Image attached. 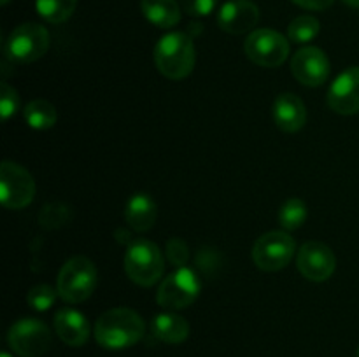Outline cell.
Returning a JSON list of instances; mask_svg holds the SVG:
<instances>
[{"mask_svg":"<svg viewBox=\"0 0 359 357\" xmlns=\"http://www.w3.org/2000/svg\"><path fill=\"white\" fill-rule=\"evenodd\" d=\"M167 259L170 265L182 268L189 259V248L188 244L181 238H170L167 241Z\"/></svg>","mask_w":359,"mask_h":357,"instance_id":"cell-27","label":"cell"},{"mask_svg":"<svg viewBox=\"0 0 359 357\" xmlns=\"http://www.w3.org/2000/svg\"><path fill=\"white\" fill-rule=\"evenodd\" d=\"M9 346L20 357H41L51 346V331L37 318H20L9 329Z\"/></svg>","mask_w":359,"mask_h":357,"instance_id":"cell-10","label":"cell"},{"mask_svg":"<svg viewBox=\"0 0 359 357\" xmlns=\"http://www.w3.org/2000/svg\"><path fill=\"white\" fill-rule=\"evenodd\" d=\"M344 2H346L347 6L354 7V9H359V0H344Z\"/></svg>","mask_w":359,"mask_h":357,"instance_id":"cell-30","label":"cell"},{"mask_svg":"<svg viewBox=\"0 0 359 357\" xmlns=\"http://www.w3.org/2000/svg\"><path fill=\"white\" fill-rule=\"evenodd\" d=\"M97 284L98 273L93 262L84 255H76L70 258L60 270L56 290L65 303L77 304L86 301L93 294Z\"/></svg>","mask_w":359,"mask_h":357,"instance_id":"cell-3","label":"cell"},{"mask_svg":"<svg viewBox=\"0 0 359 357\" xmlns=\"http://www.w3.org/2000/svg\"><path fill=\"white\" fill-rule=\"evenodd\" d=\"M156 203L146 192H137L128 200L125 209V219L135 231H147L156 223Z\"/></svg>","mask_w":359,"mask_h":357,"instance_id":"cell-17","label":"cell"},{"mask_svg":"<svg viewBox=\"0 0 359 357\" xmlns=\"http://www.w3.org/2000/svg\"><path fill=\"white\" fill-rule=\"evenodd\" d=\"M39 16L44 18L48 23H63L74 14L77 6V0H37Z\"/></svg>","mask_w":359,"mask_h":357,"instance_id":"cell-21","label":"cell"},{"mask_svg":"<svg viewBox=\"0 0 359 357\" xmlns=\"http://www.w3.org/2000/svg\"><path fill=\"white\" fill-rule=\"evenodd\" d=\"M144 321L135 310L126 307L111 308L98 317L95 324V340L107 350H123L133 346L144 336Z\"/></svg>","mask_w":359,"mask_h":357,"instance_id":"cell-1","label":"cell"},{"mask_svg":"<svg viewBox=\"0 0 359 357\" xmlns=\"http://www.w3.org/2000/svg\"><path fill=\"white\" fill-rule=\"evenodd\" d=\"M291 74L300 84L309 88H318L325 84L330 77V59L325 51L309 46L294 52L291 59Z\"/></svg>","mask_w":359,"mask_h":357,"instance_id":"cell-12","label":"cell"},{"mask_svg":"<svg viewBox=\"0 0 359 357\" xmlns=\"http://www.w3.org/2000/svg\"><path fill=\"white\" fill-rule=\"evenodd\" d=\"M49 31L42 24L23 23L11 31L4 51L9 59L16 63H32L48 52Z\"/></svg>","mask_w":359,"mask_h":357,"instance_id":"cell-5","label":"cell"},{"mask_svg":"<svg viewBox=\"0 0 359 357\" xmlns=\"http://www.w3.org/2000/svg\"><path fill=\"white\" fill-rule=\"evenodd\" d=\"M297 266L302 275L312 282H325L337 268V258L323 241H307L297 255Z\"/></svg>","mask_w":359,"mask_h":357,"instance_id":"cell-11","label":"cell"},{"mask_svg":"<svg viewBox=\"0 0 359 357\" xmlns=\"http://www.w3.org/2000/svg\"><path fill=\"white\" fill-rule=\"evenodd\" d=\"M200 279L193 270L177 268L161 282L158 289V304L167 310H182L196 301L200 294Z\"/></svg>","mask_w":359,"mask_h":357,"instance_id":"cell-9","label":"cell"},{"mask_svg":"<svg viewBox=\"0 0 359 357\" xmlns=\"http://www.w3.org/2000/svg\"><path fill=\"white\" fill-rule=\"evenodd\" d=\"M55 329L58 338L65 345L81 346L90 338V324L88 318L79 310L63 307L55 315Z\"/></svg>","mask_w":359,"mask_h":357,"instance_id":"cell-16","label":"cell"},{"mask_svg":"<svg viewBox=\"0 0 359 357\" xmlns=\"http://www.w3.org/2000/svg\"><path fill=\"white\" fill-rule=\"evenodd\" d=\"M56 294H58V290L53 289L51 286H48V284H39V286L32 287L28 290L27 301L34 310L44 312L48 308H51V304L55 303Z\"/></svg>","mask_w":359,"mask_h":357,"instance_id":"cell-25","label":"cell"},{"mask_svg":"<svg viewBox=\"0 0 359 357\" xmlns=\"http://www.w3.org/2000/svg\"><path fill=\"white\" fill-rule=\"evenodd\" d=\"M6 4H9V0H2V6H6Z\"/></svg>","mask_w":359,"mask_h":357,"instance_id":"cell-32","label":"cell"},{"mask_svg":"<svg viewBox=\"0 0 359 357\" xmlns=\"http://www.w3.org/2000/svg\"><path fill=\"white\" fill-rule=\"evenodd\" d=\"M23 115L27 125L32 126L34 130L53 128V126L56 125V119H58L55 105L49 104L48 100H42V98L32 100L30 104L23 108Z\"/></svg>","mask_w":359,"mask_h":357,"instance_id":"cell-20","label":"cell"},{"mask_svg":"<svg viewBox=\"0 0 359 357\" xmlns=\"http://www.w3.org/2000/svg\"><path fill=\"white\" fill-rule=\"evenodd\" d=\"M0 357H13V356H11L9 352H2V354H0Z\"/></svg>","mask_w":359,"mask_h":357,"instance_id":"cell-31","label":"cell"},{"mask_svg":"<svg viewBox=\"0 0 359 357\" xmlns=\"http://www.w3.org/2000/svg\"><path fill=\"white\" fill-rule=\"evenodd\" d=\"M328 105L333 112L353 115L359 112V66L344 70L328 91Z\"/></svg>","mask_w":359,"mask_h":357,"instance_id":"cell-13","label":"cell"},{"mask_svg":"<svg viewBox=\"0 0 359 357\" xmlns=\"http://www.w3.org/2000/svg\"><path fill=\"white\" fill-rule=\"evenodd\" d=\"M18 108H20V94L11 84L4 80L2 94H0V114H2L4 121H7L11 115L16 114Z\"/></svg>","mask_w":359,"mask_h":357,"instance_id":"cell-26","label":"cell"},{"mask_svg":"<svg viewBox=\"0 0 359 357\" xmlns=\"http://www.w3.org/2000/svg\"><path fill=\"white\" fill-rule=\"evenodd\" d=\"M72 219V210L65 203H48L44 209L39 214V220L48 230H55V227L63 226Z\"/></svg>","mask_w":359,"mask_h":357,"instance_id":"cell-24","label":"cell"},{"mask_svg":"<svg viewBox=\"0 0 359 357\" xmlns=\"http://www.w3.org/2000/svg\"><path fill=\"white\" fill-rule=\"evenodd\" d=\"M358 357H359V349H358Z\"/></svg>","mask_w":359,"mask_h":357,"instance_id":"cell-33","label":"cell"},{"mask_svg":"<svg viewBox=\"0 0 359 357\" xmlns=\"http://www.w3.org/2000/svg\"><path fill=\"white\" fill-rule=\"evenodd\" d=\"M0 196L6 209L20 210L30 205L35 196V181L30 172L14 161L0 167Z\"/></svg>","mask_w":359,"mask_h":357,"instance_id":"cell-8","label":"cell"},{"mask_svg":"<svg viewBox=\"0 0 359 357\" xmlns=\"http://www.w3.org/2000/svg\"><path fill=\"white\" fill-rule=\"evenodd\" d=\"M140 10L158 28H172L181 20V4L177 0H140Z\"/></svg>","mask_w":359,"mask_h":357,"instance_id":"cell-19","label":"cell"},{"mask_svg":"<svg viewBox=\"0 0 359 357\" xmlns=\"http://www.w3.org/2000/svg\"><path fill=\"white\" fill-rule=\"evenodd\" d=\"M179 4L189 16L202 18L212 13L217 0H179Z\"/></svg>","mask_w":359,"mask_h":357,"instance_id":"cell-28","label":"cell"},{"mask_svg":"<svg viewBox=\"0 0 359 357\" xmlns=\"http://www.w3.org/2000/svg\"><path fill=\"white\" fill-rule=\"evenodd\" d=\"M151 331H153V335L160 342L175 345V343L186 342V338L189 336V324L181 315L165 312V314L156 315L153 318V322H151Z\"/></svg>","mask_w":359,"mask_h":357,"instance_id":"cell-18","label":"cell"},{"mask_svg":"<svg viewBox=\"0 0 359 357\" xmlns=\"http://www.w3.org/2000/svg\"><path fill=\"white\" fill-rule=\"evenodd\" d=\"M165 259L154 241L137 238L125 252V272L132 282L140 287H151L161 279Z\"/></svg>","mask_w":359,"mask_h":357,"instance_id":"cell-4","label":"cell"},{"mask_svg":"<svg viewBox=\"0 0 359 357\" xmlns=\"http://www.w3.org/2000/svg\"><path fill=\"white\" fill-rule=\"evenodd\" d=\"M244 51L256 65L276 69L283 65L290 56V42L279 31L259 28L248 35L244 42Z\"/></svg>","mask_w":359,"mask_h":357,"instance_id":"cell-6","label":"cell"},{"mask_svg":"<svg viewBox=\"0 0 359 357\" xmlns=\"http://www.w3.org/2000/svg\"><path fill=\"white\" fill-rule=\"evenodd\" d=\"M319 30H321V24L314 16H298L290 23L287 35L297 44H305L318 37Z\"/></svg>","mask_w":359,"mask_h":357,"instance_id":"cell-23","label":"cell"},{"mask_svg":"<svg viewBox=\"0 0 359 357\" xmlns=\"http://www.w3.org/2000/svg\"><path fill=\"white\" fill-rule=\"evenodd\" d=\"M259 21V9L251 0H228L217 14V24L223 31L242 35L251 31Z\"/></svg>","mask_w":359,"mask_h":357,"instance_id":"cell-14","label":"cell"},{"mask_svg":"<svg viewBox=\"0 0 359 357\" xmlns=\"http://www.w3.org/2000/svg\"><path fill=\"white\" fill-rule=\"evenodd\" d=\"M309 216L307 205L300 198H290L279 210V224L287 231L298 230Z\"/></svg>","mask_w":359,"mask_h":357,"instance_id":"cell-22","label":"cell"},{"mask_svg":"<svg viewBox=\"0 0 359 357\" xmlns=\"http://www.w3.org/2000/svg\"><path fill=\"white\" fill-rule=\"evenodd\" d=\"M273 121L284 133H297L307 122V108L300 97L283 93L273 102Z\"/></svg>","mask_w":359,"mask_h":357,"instance_id":"cell-15","label":"cell"},{"mask_svg":"<svg viewBox=\"0 0 359 357\" xmlns=\"http://www.w3.org/2000/svg\"><path fill=\"white\" fill-rule=\"evenodd\" d=\"M297 241L286 231H270L262 234L252 245V261L263 272H279L291 262Z\"/></svg>","mask_w":359,"mask_h":357,"instance_id":"cell-7","label":"cell"},{"mask_svg":"<svg viewBox=\"0 0 359 357\" xmlns=\"http://www.w3.org/2000/svg\"><path fill=\"white\" fill-rule=\"evenodd\" d=\"M196 51L193 38L182 31L163 35L154 48V63L165 77L181 80L195 69Z\"/></svg>","mask_w":359,"mask_h":357,"instance_id":"cell-2","label":"cell"},{"mask_svg":"<svg viewBox=\"0 0 359 357\" xmlns=\"http://www.w3.org/2000/svg\"><path fill=\"white\" fill-rule=\"evenodd\" d=\"M297 6L309 10H325L333 4V0H293Z\"/></svg>","mask_w":359,"mask_h":357,"instance_id":"cell-29","label":"cell"}]
</instances>
